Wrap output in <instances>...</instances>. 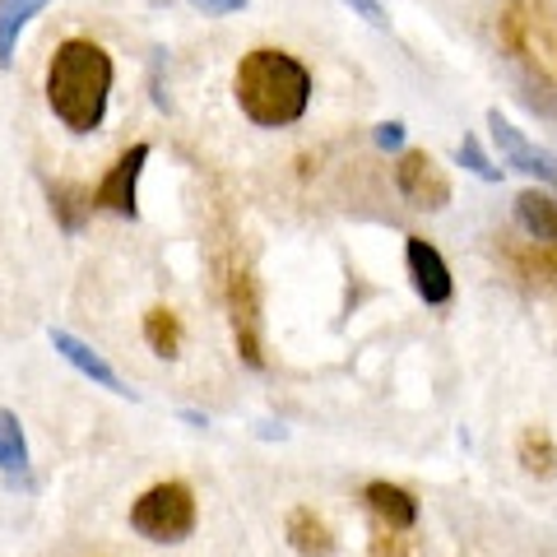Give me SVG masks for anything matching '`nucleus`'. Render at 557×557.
Returning <instances> with one entry per match:
<instances>
[{"mask_svg":"<svg viewBox=\"0 0 557 557\" xmlns=\"http://www.w3.org/2000/svg\"><path fill=\"white\" fill-rule=\"evenodd\" d=\"M112 84H116V61L112 51L94 38H65L57 42L47 61V108L70 135H94L102 131L112 108Z\"/></svg>","mask_w":557,"mask_h":557,"instance_id":"nucleus-1","label":"nucleus"},{"mask_svg":"<svg viewBox=\"0 0 557 557\" xmlns=\"http://www.w3.org/2000/svg\"><path fill=\"white\" fill-rule=\"evenodd\" d=\"M233 98L256 126H293L311 102V70L284 47H256L233 70Z\"/></svg>","mask_w":557,"mask_h":557,"instance_id":"nucleus-2","label":"nucleus"},{"mask_svg":"<svg viewBox=\"0 0 557 557\" xmlns=\"http://www.w3.org/2000/svg\"><path fill=\"white\" fill-rule=\"evenodd\" d=\"M131 530L139 539H149V544H182V539H190V530H196V493L177 479L153 483L149 493L135 497Z\"/></svg>","mask_w":557,"mask_h":557,"instance_id":"nucleus-3","label":"nucleus"},{"mask_svg":"<svg viewBox=\"0 0 557 557\" xmlns=\"http://www.w3.org/2000/svg\"><path fill=\"white\" fill-rule=\"evenodd\" d=\"M223 302H228L233 344L247 368H265V344H260V288L247 260H223Z\"/></svg>","mask_w":557,"mask_h":557,"instance_id":"nucleus-4","label":"nucleus"},{"mask_svg":"<svg viewBox=\"0 0 557 557\" xmlns=\"http://www.w3.org/2000/svg\"><path fill=\"white\" fill-rule=\"evenodd\" d=\"M149 145L139 139V145H131L121 159L108 168V177L98 182L94 190V209H108V214L116 219H139V177H145L149 168Z\"/></svg>","mask_w":557,"mask_h":557,"instance_id":"nucleus-5","label":"nucleus"},{"mask_svg":"<svg viewBox=\"0 0 557 557\" xmlns=\"http://www.w3.org/2000/svg\"><path fill=\"white\" fill-rule=\"evenodd\" d=\"M395 186L413 209H428V214H437V209L450 205V177L437 168V159H432L428 149H405L399 153Z\"/></svg>","mask_w":557,"mask_h":557,"instance_id":"nucleus-6","label":"nucleus"},{"mask_svg":"<svg viewBox=\"0 0 557 557\" xmlns=\"http://www.w3.org/2000/svg\"><path fill=\"white\" fill-rule=\"evenodd\" d=\"M487 131H493V145L502 149V163L507 168L525 172V177H539L544 186H557V153L539 149L534 139H525V131H516L497 108L487 112Z\"/></svg>","mask_w":557,"mask_h":557,"instance_id":"nucleus-7","label":"nucleus"},{"mask_svg":"<svg viewBox=\"0 0 557 557\" xmlns=\"http://www.w3.org/2000/svg\"><path fill=\"white\" fill-rule=\"evenodd\" d=\"M405 270L413 278V293L423 298L428 307H446L456 298V278H450V265L442 260V251L432 247L428 237H405Z\"/></svg>","mask_w":557,"mask_h":557,"instance_id":"nucleus-8","label":"nucleus"},{"mask_svg":"<svg viewBox=\"0 0 557 557\" xmlns=\"http://www.w3.org/2000/svg\"><path fill=\"white\" fill-rule=\"evenodd\" d=\"M47 339H51V348H57V354L70 362V368H75L79 376H89L94 381V386H102V391H112V395H121V399H135V391L126 386V381H121L116 376V368H112V362L108 358H102L98 354V348L94 344H84L79 335H70V330H57V325H51L47 330Z\"/></svg>","mask_w":557,"mask_h":557,"instance_id":"nucleus-9","label":"nucleus"},{"mask_svg":"<svg viewBox=\"0 0 557 557\" xmlns=\"http://www.w3.org/2000/svg\"><path fill=\"white\" fill-rule=\"evenodd\" d=\"M362 502H368V511H372L386 530H395V534H405V530L418 525V502H413V493H405L399 483L372 479L368 487H362Z\"/></svg>","mask_w":557,"mask_h":557,"instance_id":"nucleus-10","label":"nucleus"},{"mask_svg":"<svg viewBox=\"0 0 557 557\" xmlns=\"http://www.w3.org/2000/svg\"><path fill=\"white\" fill-rule=\"evenodd\" d=\"M516 223L525 228L534 242H553L557 247V190H520L516 196Z\"/></svg>","mask_w":557,"mask_h":557,"instance_id":"nucleus-11","label":"nucleus"},{"mask_svg":"<svg viewBox=\"0 0 557 557\" xmlns=\"http://www.w3.org/2000/svg\"><path fill=\"white\" fill-rule=\"evenodd\" d=\"M288 544L298 557H335V530L311 507H298L288 511Z\"/></svg>","mask_w":557,"mask_h":557,"instance_id":"nucleus-12","label":"nucleus"},{"mask_svg":"<svg viewBox=\"0 0 557 557\" xmlns=\"http://www.w3.org/2000/svg\"><path fill=\"white\" fill-rule=\"evenodd\" d=\"M47 5L57 0H0V70L14 65V51H20V33L38 20Z\"/></svg>","mask_w":557,"mask_h":557,"instance_id":"nucleus-13","label":"nucleus"},{"mask_svg":"<svg viewBox=\"0 0 557 557\" xmlns=\"http://www.w3.org/2000/svg\"><path fill=\"white\" fill-rule=\"evenodd\" d=\"M47 196H51V214H57L61 228L84 233V223H89V214H94V190L79 186V182H51Z\"/></svg>","mask_w":557,"mask_h":557,"instance_id":"nucleus-14","label":"nucleus"},{"mask_svg":"<svg viewBox=\"0 0 557 557\" xmlns=\"http://www.w3.org/2000/svg\"><path fill=\"white\" fill-rule=\"evenodd\" d=\"M516 460L525 474L534 479H557V442L548 437L544 428H525L516 442Z\"/></svg>","mask_w":557,"mask_h":557,"instance_id":"nucleus-15","label":"nucleus"},{"mask_svg":"<svg viewBox=\"0 0 557 557\" xmlns=\"http://www.w3.org/2000/svg\"><path fill=\"white\" fill-rule=\"evenodd\" d=\"M0 474L5 479H24L28 474V437L20 413L0 409Z\"/></svg>","mask_w":557,"mask_h":557,"instance_id":"nucleus-16","label":"nucleus"},{"mask_svg":"<svg viewBox=\"0 0 557 557\" xmlns=\"http://www.w3.org/2000/svg\"><path fill=\"white\" fill-rule=\"evenodd\" d=\"M145 344L159 358H177L182 354V321L172 307H149L145 311Z\"/></svg>","mask_w":557,"mask_h":557,"instance_id":"nucleus-17","label":"nucleus"},{"mask_svg":"<svg viewBox=\"0 0 557 557\" xmlns=\"http://www.w3.org/2000/svg\"><path fill=\"white\" fill-rule=\"evenodd\" d=\"M456 163H460L465 172H474L479 182H502V172H507V168H497L493 159H487V153H483V145H479L474 135H465V139H460V149H456Z\"/></svg>","mask_w":557,"mask_h":557,"instance_id":"nucleus-18","label":"nucleus"},{"mask_svg":"<svg viewBox=\"0 0 557 557\" xmlns=\"http://www.w3.org/2000/svg\"><path fill=\"white\" fill-rule=\"evenodd\" d=\"M348 10L358 14V20H368L372 28H391V14H386V5H381V0H344Z\"/></svg>","mask_w":557,"mask_h":557,"instance_id":"nucleus-19","label":"nucleus"},{"mask_svg":"<svg viewBox=\"0 0 557 557\" xmlns=\"http://www.w3.org/2000/svg\"><path fill=\"white\" fill-rule=\"evenodd\" d=\"M200 14H209V20H223V14H237V10H247V0H190Z\"/></svg>","mask_w":557,"mask_h":557,"instance_id":"nucleus-20","label":"nucleus"},{"mask_svg":"<svg viewBox=\"0 0 557 557\" xmlns=\"http://www.w3.org/2000/svg\"><path fill=\"white\" fill-rule=\"evenodd\" d=\"M376 145L381 149H405V121H381V126H376Z\"/></svg>","mask_w":557,"mask_h":557,"instance_id":"nucleus-21","label":"nucleus"},{"mask_svg":"<svg viewBox=\"0 0 557 557\" xmlns=\"http://www.w3.org/2000/svg\"><path fill=\"white\" fill-rule=\"evenodd\" d=\"M372 553H376V557H405V548H399L395 530H386V525H381V534L372 539Z\"/></svg>","mask_w":557,"mask_h":557,"instance_id":"nucleus-22","label":"nucleus"}]
</instances>
